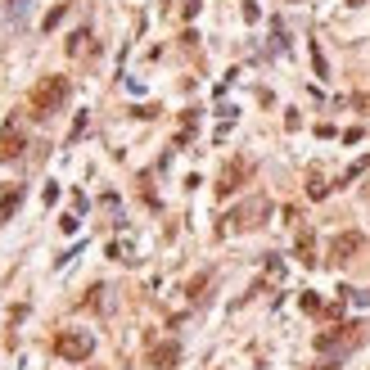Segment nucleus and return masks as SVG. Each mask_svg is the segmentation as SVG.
Instances as JSON below:
<instances>
[{"label": "nucleus", "mask_w": 370, "mask_h": 370, "mask_svg": "<svg viewBox=\"0 0 370 370\" xmlns=\"http://www.w3.org/2000/svg\"><path fill=\"white\" fill-rule=\"evenodd\" d=\"M72 95L68 77H41L27 95V109H32V118H50V113H59V104Z\"/></svg>", "instance_id": "f257e3e1"}, {"label": "nucleus", "mask_w": 370, "mask_h": 370, "mask_svg": "<svg viewBox=\"0 0 370 370\" xmlns=\"http://www.w3.org/2000/svg\"><path fill=\"white\" fill-rule=\"evenodd\" d=\"M95 353V339L86 330H59L54 334V357H63V362H86Z\"/></svg>", "instance_id": "f03ea898"}, {"label": "nucleus", "mask_w": 370, "mask_h": 370, "mask_svg": "<svg viewBox=\"0 0 370 370\" xmlns=\"http://www.w3.org/2000/svg\"><path fill=\"white\" fill-rule=\"evenodd\" d=\"M267 213H271V203H267V199H249L244 208H235V213L226 217V222H231L226 231H249V226H262L258 217H267Z\"/></svg>", "instance_id": "7ed1b4c3"}, {"label": "nucleus", "mask_w": 370, "mask_h": 370, "mask_svg": "<svg viewBox=\"0 0 370 370\" xmlns=\"http://www.w3.org/2000/svg\"><path fill=\"white\" fill-rule=\"evenodd\" d=\"M362 235H357V231H339L334 235V240H330V258H334V262H353L357 258V253H362Z\"/></svg>", "instance_id": "20e7f679"}, {"label": "nucleus", "mask_w": 370, "mask_h": 370, "mask_svg": "<svg viewBox=\"0 0 370 370\" xmlns=\"http://www.w3.org/2000/svg\"><path fill=\"white\" fill-rule=\"evenodd\" d=\"M18 154H23V131H18V122H9L5 136H0V163H9Z\"/></svg>", "instance_id": "39448f33"}, {"label": "nucleus", "mask_w": 370, "mask_h": 370, "mask_svg": "<svg viewBox=\"0 0 370 370\" xmlns=\"http://www.w3.org/2000/svg\"><path fill=\"white\" fill-rule=\"evenodd\" d=\"M176 362H181V348H176V344H154V348H149V366L172 370Z\"/></svg>", "instance_id": "423d86ee"}, {"label": "nucleus", "mask_w": 370, "mask_h": 370, "mask_svg": "<svg viewBox=\"0 0 370 370\" xmlns=\"http://www.w3.org/2000/svg\"><path fill=\"white\" fill-rule=\"evenodd\" d=\"M244 176H249V163H231V167L222 172V185H217V194H235Z\"/></svg>", "instance_id": "0eeeda50"}, {"label": "nucleus", "mask_w": 370, "mask_h": 370, "mask_svg": "<svg viewBox=\"0 0 370 370\" xmlns=\"http://www.w3.org/2000/svg\"><path fill=\"white\" fill-rule=\"evenodd\" d=\"M298 262H307V267H311V262H316V240H311L307 231L298 235Z\"/></svg>", "instance_id": "6e6552de"}, {"label": "nucleus", "mask_w": 370, "mask_h": 370, "mask_svg": "<svg viewBox=\"0 0 370 370\" xmlns=\"http://www.w3.org/2000/svg\"><path fill=\"white\" fill-rule=\"evenodd\" d=\"M86 41H91V32H86V27L68 36V54H72V59H77V54H86Z\"/></svg>", "instance_id": "1a4fd4ad"}, {"label": "nucleus", "mask_w": 370, "mask_h": 370, "mask_svg": "<svg viewBox=\"0 0 370 370\" xmlns=\"http://www.w3.org/2000/svg\"><path fill=\"white\" fill-rule=\"evenodd\" d=\"M307 194H311V199H325V194H330V185L321 181V172H311V176H307Z\"/></svg>", "instance_id": "9d476101"}, {"label": "nucleus", "mask_w": 370, "mask_h": 370, "mask_svg": "<svg viewBox=\"0 0 370 370\" xmlns=\"http://www.w3.org/2000/svg\"><path fill=\"white\" fill-rule=\"evenodd\" d=\"M18 199H23V190H18V185H14V190H9V194H5V203H0V213H5V217H9V213H14V208H18Z\"/></svg>", "instance_id": "9b49d317"}, {"label": "nucleus", "mask_w": 370, "mask_h": 370, "mask_svg": "<svg viewBox=\"0 0 370 370\" xmlns=\"http://www.w3.org/2000/svg\"><path fill=\"white\" fill-rule=\"evenodd\" d=\"M63 14H68V5L50 9V14H45V32H50V27H59V23H63Z\"/></svg>", "instance_id": "f8f14e48"}, {"label": "nucleus", "mask_w": 370, "mask_h": 370, "mask_svg": "<svg viewBox=\"0 0 370 370\" xmlns=\"http://www.w3.org/2000/svg\"><path fill=\"white\" fill-rule=\"evenodd\" d=\"M302 311H321V298H316V293H302Z\"/></svg>", "instance_id": "ddd939ff"}, {"label": "nucleus", "mask_w": 370, "mask_h": 370, "mask_svg": "<svg viewBox=\"0 0 370 370\" xmlns=\"http://www.w3.org/2000/svg\"><path fill=\"white\" fill-rule=\"evenodd\" d=\"M353 104H357V109H370V95H357Z\"/></svg>", "instance_id": "4468645a"}, {"label": "nucleus", "mask_w": 370, "mask_h": 370, "mask_svg": "<svg viewBox=\"0 0 370 370\" xmlns=\"http://www.w3.org/2000/svg\"><path fill=\"white\" fill-rule=\"evenodd\" d=\"M316 370H339V366H316Z\"/></svg>", "instance_id": "2eb2a0df"}, {"label": "nucleus", "mask_w": 370, "mask_h": 370, "mask_svg": "<svg viewBox=\"0 0 370 370\" xmlns=\"http://www.w3.org/2000/svg\"><path fill=\"white\" fill-rule=\"evenodd\" d=\"M284 5H298V0H284Z\"/></svg>", "instance_id": "dca6fc26"}]
</instances>
